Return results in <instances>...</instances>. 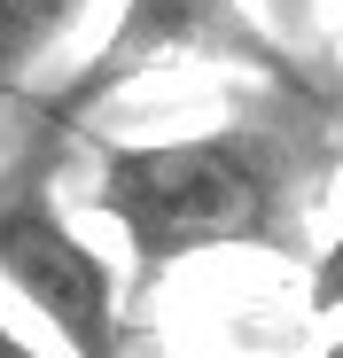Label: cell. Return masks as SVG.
Listing matches in <instances>:
<instances>
[{
    "label": "cell",
    "instance_id": "5",
    "mask_svg": "<svg viewBox=\"0 0 343 358\" xmlns=\"http://www.w3.org/2000/svg\"><path fill=\"white\" fill-rule=\"evenodd\" d=\"M0 358H55L47 343H31L24 327H8V320H0Z\"/></svg>",
    "mask_w": 343,
    "mask_h": 358
},
{
    "label": "cell",
    "instance_id": "4",
    "mask_svg": "<svg viewBox=\"0 0 343 358\" xmlns=\"http://www.w3.org/2000/svg\"><path fill=\"white\" fill-rule=\"evenodd\" d=\"M78 8L86 0H0V101L31 86V71L55 55V39L78 24Z\"/></svg>",
    "mask_w": 343,
    "mask_h": 358
},
{
    "label": "cell",
    "instance_id": "1",
    "mask_svg": "<svg viewBox=\"0 0 343 358\" xmlns=\"http://www.w3.org/2000/svg\"><path fill=\"white\" fill-rule=\"evenodd\" d=\"M94 218L133 250V296L203 250H297L312 164L273 125H211L180 141H86Z\"/></svg>",
    "mask_w": 343,
    "mask_h": 358
},
{
    "label": "cell",
    "instance_id": "2",
    "mask_svg": "<svg viewBox=\"0 0 343 358\" xmlns=\"http://www.w3.org/2000/svg\"><path fill=\"white\" fill-rule=\"evenodd\" d=\"M180 63H226V71H250L265 86H281L289 101H304L312 117H335V78L328 71H304L289 39H273L250 0H125L109 39L94 47V63L63 78V94L39 101V125L47 133H78L94 125V109L109 94H125L133 78L148 71H180Z\"/></svg>",
    "mask_w": 343,
    "mask_h": 358
},
{
    "label": "cell",
    "instance_id": "3",
    "mask_svg": "<svg viewBox=\"0 0 343 358\" xmlns=\"http://www.w3.org/2000/svg\"><path fill=\"white\" fill-rule=\"evenodd\" d=\"M55 148L63 133L39 125V141L0 171V288L24 296L71 358H125V288L55 203Z\"/></svg>",
    "mask_w": 343,
    "mask_h": 358
}]
</instances>
